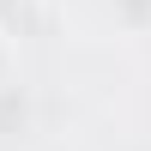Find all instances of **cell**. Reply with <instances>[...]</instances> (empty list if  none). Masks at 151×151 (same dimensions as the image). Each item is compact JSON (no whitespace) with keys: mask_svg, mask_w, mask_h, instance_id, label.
<instances>
[{"mask_svg":"<svg viewBox=\"0 0 151 151\" xmlns=\"http://www.w3.org/2000/svg\"><path fill=\"white\" fill-rule=\"evenodd\" d=\"M18 12H24V0H0V30H12V24H18Z\"/></svg>","mask_w":151,"mask_h":151,"instance_id":"6da1fadb","label":"cell"},{"mask_svg":"<svg viewBox=\"0 0 151 151\" xmlns=\"http://www.w3.org/2000/svg\"><path fill=\"white\" fill-rule=\"evenodd\" d=\"M6 73H12V48H6V30H0V91H6Z\"/></svg>","mask_w":151,"mask_h":151,"instance_id":"7a4b0ae2","label":"cell"}]
</instances>
